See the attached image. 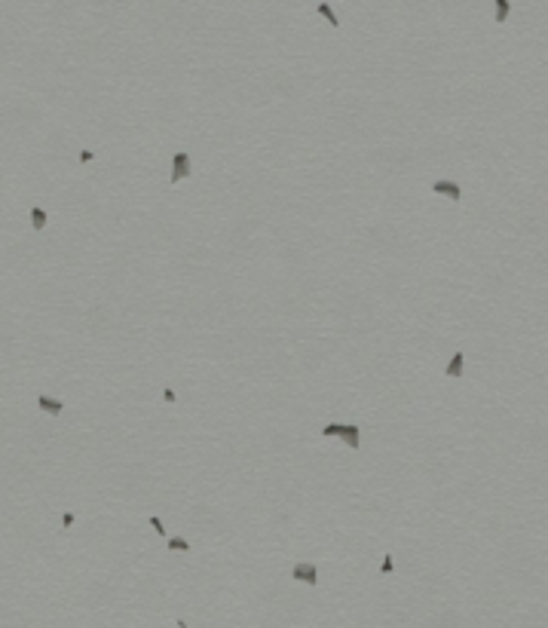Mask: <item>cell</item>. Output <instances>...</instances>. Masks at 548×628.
I'll return each mask as SVG.
<instances>
[{
	"label": "cell",
	"instance_id": "obj_1",
	"mask_svg": "<svg viewBox=\"0 0 548 628\" xmlns=\"http://www.w3.org/2000/svg\"><path fill=\"white\" fill-rule=\"evenodd\" d=\"M322 435L325 439H343L349 447H359V441H362V432H359V426L356 423H328V426H322Z\"/></svg>",
	"mask_w": 548,
	"mask_h": 628
},
{
	"label": "cell",
	"instance_id": "obj_2",
	"mask_svg": "<svg viewBox=\"0 0 548 628\" xmlns=\"http://www.w3.org/2000/svg\"><path fill=\"white\" fill-rule=\"evenodd\" d=\"M172 169H175V172H172V184H178L184 175H190V153H187V150H178V153L172 156Z\"/></svg>",
	"mask_w": 548,
	"mask_h": 628
},
{
	"label": "cell",
	"instance_id": "obj_3",
	"mask_svg": "<svg viewBox=\"0 0 548 628\" xmlns=\"http://www.w3.org/2000/svg\"><path fill=\"white\" fill-rule=\"evenodd\" d=\"M291 576L297 579V582H306V585H315L319 582V573H315V564H294V570H291Z\"/></svg>",
	"mask_w": 548,
	"mask_h": 628
},
{
	"label": "cell",
	"instance_id": "obj_4",
	"mask_svg": "<svg viewBox=\"0 0 548 628\" xmlns=\"http://www.w3.org/2000/svg\"><path fill=\"white\" fill-rule=\"evenodd\" d=\"M432 193H441V196L456 199V202H459V196H463L459 184H453V181H435V184H432Z\"/></svg>",
	"mask_w": 548,
	"mask_h": 628
},
{
	"label": "cell",
	"instance_id": "obj_5",
	"mask_svg": "<svg viewBox=\"0 0 548 628\" xmlns=\"http://www.w3.org/2000/svg\"><path fill=\"white\" fill-rule=\"evenodd\" d=\"M37 405H40V411H46V414H61L64 411V402H59V398H49V395H37Z\"/></svg>",
	"mask_w": 548,
	"mask_h": 628
},
{
	"label": "cell",
	"instance_id": "obj_6",
	"mask_svg": "<svg viewBox=\"0 0 548 628\" xmlns=\"http://www.w3.org/2000/svg\"><path fill=\"white\" fill-rule=\"evenodd\" d=\"M315 9H319V15H325V19H328V22H331V25H334V28H337V25H340V19H337V12H334V9H331V3H319V6H315Z\"/></svg>",
	"mask_w": 548,
	"mask_h": 628
},
{
	"label": "cell",
	"instance_id": "obj_7",
	"mask_svg": "<svg viewBox=\"0 0 548 628\" xmlns=\"http://www.w3.org/2000/svg\"><path fill=\"white\" fill-rule=\"evenodd\" d=\"M459 374H463V353H456L450 359V365H447V377H459Z\"/></svg>",
	"mask_w": 548,
	"mask_h": 628
},
{
	"label": "cell",
	"instance_id": "obj_8",
	"mask_svg": "<svg viewBox=\"0 0 548 628\" xmlns=\"http://www.w3.org/2000/svg\"><path fill=\"white\" fill-rule=\"evenodd\" d=\"M508 12H511V3H508V0H496V22H499V25L508 19Z\"/></svg>",
	"mask_w": 548,
	"mask_h": 628
},
{
	"label": "cell",
	"instance_id": "obj_9",
	"mask_svg": "<svg viewBox=\"0 0 548 628\" xmlns=\"http://www.w3.org/2000/svg\"><path fill=\"white\" fill-rule=\"evenodd\" d=\"M31 224L40 230V227H46V212L43 208H31Z\"/></svg>",
	"mask_w": 548,
	"mask_h": 628
},
{
	"label": "cell",
	"instance_id": "obj_10",
	"mask_svg": "<svg viewBox=\"0 0 548 628\" xmlns=\"http://www.w3.org/2000/svg\"><path fill=\"white\" fill-rule=\"evenodd\" d=\"M169 549H172V552H190V543L181 539V536H172V539H169Z\"/></svg>",
	"mask_w": 548,
	"mask_h": 628
},
{
	"label": "cell",
	"instance_id": "obj_11",
	"mask_svg": "<svg viewBox=\"0 0 548 628\" xmlns=\"http://www.w3.org/2000/svg\"><path fill=\"white\" fill-rule=\"evenodd\" d=\"M150 527H153V530H156L160 536H166V527H163V521H160L156 515H150Z\"/></svg>",
	"mask_w": 548,
	"mask_h": 628
},
{
	"label": "cell",
	"instance_id": "obj_12",
	"mask_svg": "<svg viewBox=\"0 0 548 628\" xmlns=\"http://www.w3.org/2000/svg\"><path fill=\"white\" fill-rule=\"evenodd\" d=\"M380 573H392V555H386V558H383V564H380Z\"/></svg>",
	"mask_w": 548,
	"mask_h": 628
},
{
	"label": "cell",
	"instance_id": "obj_13",
	"mask_svg": "<svg viewBox=\"0 0 548 628\" xmlns=\"http://www.w3.org/2000/svg\"><path fill=\"white\" fill-rule=\"evenodd\" d=\"M70 524H74V512H64L61 515V527H70Z\"/></svg>",
	"mask_w": 548,
	"mask_h": 628
},
{
	"label": "cell",
	"instance_id": "obj_14",
	"mask_svg": "<svg viewBox=\"0 0 548 628\" xmlns=\"http://www.w3.org/2000/svg\"><path fill=\"white\" fill-rule=\"evenodd\" d=\"M92 156H95L92 150H80V163H92Z\"/></svg>",
	"mask_w": 548,
	"mask_h": 628
},
{
	"label": "cell",
	"instance_id": "obj_15",
	"mask_svg": "<svg viewBox=\"0 0 548 628\" xmlns=\"http://www.w3.org/2000/svg\"><path fill=\"white\" fill-rule=\"evenodd\" d=\"M163 398H166V402H175V389H163Z\"/></svg>",
	"mask_w": 548,
	"mask_h": 628
}]
</instances>
